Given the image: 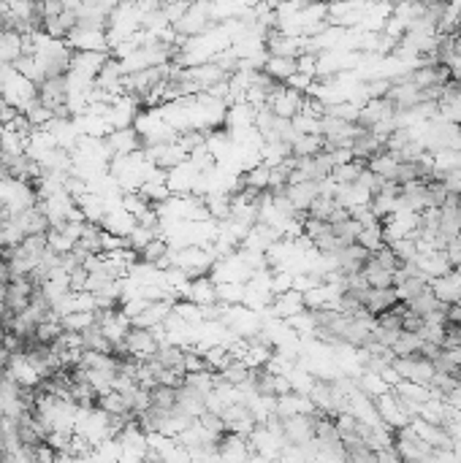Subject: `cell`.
Masks as SVG:
<instances>
[{
  "instance_id": "obj_3",
  "label": "cell",
  "mask_w": 461,
  "mask_h": 463,
  "mask_svg": "<svg viewBox=\"0 0 461 463\" xmlns=\"http://www.w3.org/2000/svg\"><path fill=\"white\" fill-rule=\"evenodd\" d=\"M261 70H264L266 76H271L274 82L288 85V82L299 73V60H296V57H277V54H269Z\"/></svg>"
},
{
  "instance_id": "obj_2",
  "label": "cell",
  "mask_w": 461,
  "mask_h": 463,
  "mask_svg": "<svg viewBox=\"0 0 461 463\" xmlns=\"http://www.w3.org/2000/svg\"><path fill=\"white\" fill-rule=\"evenodd\" d=\"M361 307H364V311L369 317L377 320L380 314H386L393 307H399V292H396V288H369V290L364 292V298H361Z\"/></svg>"
},
{
  "instance_id": "obj_6",
  "label": "cell",
  "mask_w": 461,
  "mask_h": 463,
  "mask_svg": "<svg viewBox=\"0 0 461 463\" xmlns=\"http://www.w3.org/2000/svg\"><path fill=\"white\" fill-rule=\"evenodd\" d=\"M139 257H142L144 263H160V266H166L168 263V244L163 239L149 241L142 252H139Z\"/></svg>"
},
{
  "instance_id": "obj_4",
  "label": "cell",
  "mask_w": 461,
  "mask_h": 463,
  "mask_svg": "<svg viewBox=\"0 0 461 463\" xmlns=\"http://www.w3.org/2000/svg\"><path fill=\"white\" fill-rule=\"evenodd\" d=\"M323 152V138L320 136H307V133H299L290 144V154L293 157H315V154Z\"/></svg>"
},
{
  "instance_id": "obj_7",
  "label": "cell",
  "mask_w": 461,
  "mask_h": 463,
  "mask_svg": "<svg viewBox=\"0 0 461 463\" xmlns=\"http://www.w3.org/2000/svg\"><path fill=\"white\" fill-rule=\"evenodd\" d=\"M459 89H461V82H459Z\"/></svg>"
},
{
  "instance_id": "obj_5",
  "label": "cell",
  "mask_w": 461,
  "mask_h": 463,
  "mask_svg": "<svg viewBox=\"0 0 461 463\" xmlns=\"http://www.w3.org/2000/svg\"><path fill=\"white\" fill-rule=\"evenodd\" d=\"M431 288V282L426 279V276H410V279H405V282H399L396 285V292H399V301H412V298H418L421 292H426Z\"/></svg>"
},
{
  "instance_id": "obj_1",
  "label": "cell",
  "mask_w": 461,
  "mask_h": 463,
  "mask_svg": "<svg viewBox=\"0 0 461 463\" xmlns=\"http://www.w3.org/2000/svg\"><path fill=\"white\" fill-rule=\"evenodd\" d=\"M123 347L133 355V358H139V360L155 358L160 350L158 336H155L149 328H142V326L128 328V333H125V339H123Z\"/></svg>"
}]
</instances>
